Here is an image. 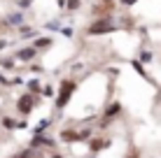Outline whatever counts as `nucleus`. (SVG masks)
Wrapping results in <instances>:
<instances>
[{"instance_id": "nucleus-1", "label": "nucleus", "mask_w": 161, "mask_h": 158, "mask_svg": "<svg viewBox=\"0 0 161 158\" xmlns=\"http://www.w3.org/2000/svg\"><path fill=\"white\" fill-rule=\"evenodd\" d=\"M73 91H75L73 81H63V84H61V95H58V100H56V107H65V102L70 100Z\"/></svg>"}, {"instance_id": "nucleus-2", "label": "nucleus", "mask_w": 161, "mask_h": 158, "mask_svg": "<svg viewBox=\"0 0 161 158\" xmlns=\"http://www.w3.org/2000/svg\"><path fill=\"white\" fill-rule=\"evenodd\" d=\"M110 30H114L110 26V21H98V23H93L89 28V35H101V33H110Z\"/></svg>"}, {"instance_id": "nucleus-3", "label": "nucleus", "mask_w": 161, "mask_h": 158, "mask_svg": "<svg viewBox=\"0 0 161 158\" xmlns=\"http://www.w3.org/2000/svg\"><path fill=\"white\" fill-rule=\"evenodd\" d=\"M31 110H33V98L24 95V98L19 100V112H21V114H31Z\"/></svg>"}, {"instance_id": "nucleus-4", "label": "nucleus", "mask_w": 161, "mask_h": 158, "mask_svg": "<svg viewBox=\"0 0 161 158\" xmlns=\"http://www.w3.org/2000/svg\"><path fill=\"white\" fill-rule=\"evenodd\" d=\"M33 56H35V49H33V47L24 49V51H19V58H21V61H31Z\"/></svg>"}, {"instance_id": "nucleus-5", "label": "nucleus", "mask_w": 161, "mask_h": 158, "mask_svg": "<svg viewBox=\"0 0 161 158\" xmlns=\"http://www.w3.org/2000/svg\"><path fill=\"white\" fill-rule=\"evenodd\" d=\"M52 44V40H49V37H40V40L35 42V47H49Z\"/></svg>"}, {"instance_id": "nucleus-6", "label": "nucleus", "mask_w": 161, "mask_h": 158, "mask_svg": "<svg viewBox=\"0 0 161 158\" xmlns=\"http://www.w3.org/2000/svg\"><path fill=\"white\" fill-rule=\"evenodd\" d=\"M108 144H110V142H101V140H96V142H93L91 146H93V151H98V149H105Z\"/></svg>"}, {"instance_id": "nucleus-7", "label": "nucleus", "mask_w": 161, "mask_h": 158, "mask_svg": "<svg viewBox=\"0 0 161 158\" xmlns=\"http://www.w3.org/2000/svg\"><path fill=\"white\" fill-rule=\"evenodd\" d=\"M3 126H5V128H16L19 123H14L12 119H5V121H3Z\"/></svg>"}, {"instance_id": "nucleus-8", "label": "nucleus", "mask_w": 161, "mask_h": 158, "mask_svg": "<svg viewBox=\"0 0 161 158\" xmlns=\"http://www.w3.org/2000/svg\"><path fill=\"white\" fill-rule=\"evenodd\" d=\"M119 112V105H112V107H110V110H108V116H114V114H117Z\"/></svg>"}, {"instance_id": "nucleus-9", "label": "nucleus", "mask_w": 161, "mask_h": 158, "mask_svg": "<svg viewBox=\"0 0 161 158\" xmlns=\"http://www.w3.org/2000/svg\"><path fill=\"white\" fill-rule=\"evenodd\" d=\"M68 7L70 9H77V7H80V0H68Z\"/></svg>"}, {"instance_id": "nucleus-10", "label": "nucleus", "mask_w": 161, "mask_h": 158, "mask_svg": "<svg viewBox=\"0 0 161 158\" xmlns=\"http://www.w3.org/2000/svg\"><path fill=\"white\" fill-rule=\"evenodd\" d=\"M133 68H136V70H138V72H140V74H145V70H142V65H140V63H138V61H136V63H133Z\"/></svg>"}, {"instance_id": "nucleus-11", "label": "nucleus", "mask_w": 161, "mask_h": 158, "mask_svg": "<svg viewBox=\"0 0 161 158\" xmlns=\"http://www.w3.org/2000/svg\"><path fill=\"white\" fill-rule=\"evenodd\" d=\"M133 3H138V0H121V5H126V7H129V5H133Z\"/></svg>"}]
</instances>
